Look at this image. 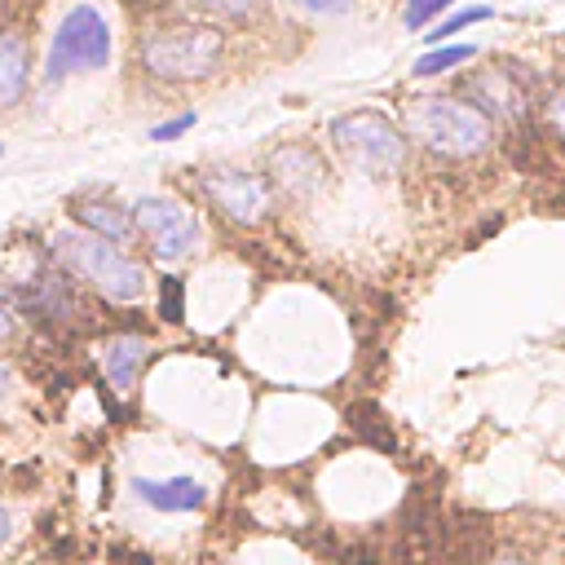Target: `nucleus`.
I'll list each match as a JSON object with an SVG mask.
<instances>
[{"mask_svg": "<svg viewBox=\"0 0 565 565\" xmlns=\"http://www.w3.org/2000/svg\"><path fill=\"white\" fill-rule=\"evenodd\" d=\"M168 0H128V9L132 13H154V9H163Z\"/></svg>", "mask_w": 565, "mask_h": 565, "instance_id": "23", "label": "nucleus"}, {"mask_svg": "<svg viewBox=\"0 0 565 565\" xmlns=\"http://www.w3.org/2000/svg\"><path fill=\"white\" fill-rule=\"evenodd\" d=\"M146 353H150L146 335H137V331L110 335V340L102 344V371H106L110 388H119V393H132V380H137V366L146 362Z\"/></svg>", "mask_w": 565, "mask_h": 565, "instance_id": "13", "label": "nucleus"}, {"mask_svg": "<svg viewBox=\"0 0 565 565\" xmlns=\"http://www.w3.org/2000/svg\"><path fill=\"white\" fill-rule=\"evenodd\" d=\"M472 110H481L486 119H503V124H525L530 115V84L525 75L508 71V66H490V71H472L463 79V93H459Z\"/></svg>", "mask_w": 565, "mask_h": 565, "instance_id": "8", "label": "nucleus"}, {"mask_svg": "<svg viewBox=\"0 0 565 565\" xmlns=\"http://www.w3.org/2000/svg\"><path fill=\"white\" fill-rule=\"evenodd\" d=\"M9 335H13V313L0 305V340H9Z\"/></svg>", "mask_w": 565, "mask_h": 565, "instance_id": "25", "label": "nucleus"}, {"mask_svg": "<svg viewBox=\"0 0 565 565\" xmlns=\"http://www.w3.org/2000/svg\"><path fill=\"white\" fill-rule=\"evenodd\" d=\"M331 141L366 177H393L406 163V137L380 110H349L331 119Z\"/></svg>", "mask_w": 565, "mask_h": 565, "instance_id": "4", "label": "nucleus"}, {"mask_svg": "<svg viewBox=\"0 0 565 565\" xmlns=\"http://www.w3.org/2000/svg\"><path fill=\"white\" fill-rule=\"evenodd\" d=\"M486 18H494V9H486V4H472V9H459V13H450V18H441L424 40L428 44H441V40H450V35H459V31H468V26H477V22H486Z\"/></svg>", "mask_w": 565, "mask_h": 565, "instance_id": "17", "label": "nucleus"}, {"mask_svg": "<svg viewBox=\"0 0 565 565\" xmlns=\"http://www.w3.org/2000/svg\"><path fill=\"white\" fill-rule=\"evenodd\" d=\"M137 57H141L146 75H154L163 84H194L221 66L225 35L212 22H172V26L150 31L137 44Z\"/></svg>", "mask_w": 565, "mask_h": 565, "instance_id": "2", "label": "nucleus"}, {"mask_svg": "<svg viewBox=\"0 0 565 565\" xmlns=\"http://www.w3.org/2000/svg\"><path fill=\"white\" fill-rule=\"evenodd\" d=\"M132 490H137V499L150 503L154 512H194V508L207 503V486L194 481V477H163V481L137 477Z\"/></svg>", "mask_w": 565, "mask_h": 565, "instance_id": "12", "label": "nucleus"}, {"mask_svg": "<svg viewBox=\"0 0 565 565\" xmlns=\"http://www.w3.org/2000/svg\"><path fill=\"white\" fill-rule=\"evenodd\" d=\"M199 190L207 194V203L234 221V225H260L274 207V190L265 177L247 172V168H230V163H216L199 177Z\"/></svg>", "mask_w": 565, "mask_h": 565, "instance_id": "7", "label": "nucleus"}, {"mask_svg": "<svg viewBox=\"0 0 565 565\" xmlns=\"http://www.w3.org/2000/svg\"><path fill=\"white\" fill-rule=\"evenodd\" d=\"M199 9H207L212 18H221V22H234V26H243V22H256L260 18V9H265V0H194Z\"/></svg>", "mask_w": 565, "mask_h": 565, "instance_id": "18", "label": "nucleus"}, {"mask_svg": "<svg viewBox=\"0 0 565 565\" xmlns=\"http://www.w3.org/2000/svg\"><path fill=\"white\" fill-rule=\"evenodd\" d=\"M49 252H53L62 274L88 282L106 300L128 305V300H137L146 291V265L137 256H128L110 238H97L88 230H62V234H53Z\"/></svg>", "mask_w": 565, "mask_h": 565, "instance_id": "1", "label": "nucleus"}, {"mask_svg": "<svg viewBox=\"0 0 565 565\" xmlns=\"http://www.w3.org/2000/svg\"><path fill=\"white\" fill-rule=\"evenodd\" d=\"M31 84V44L22 26H0V110H13Z\"/></svg>", "mask_w": 565, "mask_h": 565, "instance_id": "11", "label": "nucleus"}, {"mask_svg": "<svg viewBox=\"0 0 565 565\" xmlns=\"http://www.w3.org/2000/svg\"><path fill=\"white\" fill-rule=\"evenodd\" d=\"M539 132H547L556 141V150L565 154V84H556L543 102H539Z\"/></svg>", "mask_w": 565, "mask_h": 565, "instance_id": "16", "label": "nucleus"}, {"mask_svg": "<svg viewBox=\"0 0 565 565\" xmlns=\"http://www.w3.org/2000/svg\"><path fill=\"white\" fill-rule=\"evenodd\" d=\"M406 128L411 137L446 159H472L490 150L494 128L481 110H472L463 97H419L406 106Z\"/></svg>", "mask_w": 565, "mask_h": 565, "instance_id": "3", "label": "nucleus"}, {"mask_svg": "<svg viewBox=\"0 0 565 565\" xmlns=\"http://www.w3.org/2000/svg\"><path fill=\"white\" fill-rule=\"evenodd\" d=\"M132 225H137L141 243L150 247V256H159V260H185L190 252H199V238H203L199 216L181 199H172V194L137 199Z\"/></svg>", "mask_w": 565, "mask_h": 565, "instance_id": "6", "label": "nucleus"}, {"mask_svg": "<svg viewBox=\"0 0 565 565\" xmlns=\"http://www.w3.org/2000/svg\"><path fill=\"white\" fill-rule=\"evenodd\" d=\"M66 212L75 216L79 230L97 234V238H110V243H124L137 225H132V212H124L115 199H102V194H75L66 203Z\"/></svg>", "mask_w": 565, "mask_h": 565, "instance_id": "10", "label": "nucleus"}, {"mask_svg": "<svg viewBox=\"0 0 565 565\" xmlns=\"http://www.w3.org/2000/svg\"><path fill=\"white\" fill-rule=\"evenodd\" d=\"M159 318L163 322H181L185 318V278L181 274L159 278Z\"/></svg>", "mask_w": 565, "mask_h": 565, "instance_id": "19", "label": "nucleus"}, {"mask_svg": "<svg viewBox=\"0 0 565 565\" xmlns=\"http://www.w3.org/2000/svg\"><path fill=\"white\" fill-rule=\"evenodd\" d=\"M9 534H13V516H9V508L0 503V547L9 543Z\"/></svg>", "mask_w": 565, "mask_h": 565, "instance_id": "24", "label": "nucleus"}, {"mask_svg": "<svg viewBox=\"0 0 565 565\" xmlns=\"http://www.w3.org/2000/svg\"><path fill=\"white\" fill-rule=\"evenodd\" d=\"M472 57H477V49H472V44H437L433 53H419L415 75H419V79H428V75L455 71V66H463V62H472Z\"/></svg>", "mask_w": 565, "mask_h": 565, "instance_id": "15", "label": "nucleus"}, {"mask_svg": "<svg viewBox=\"0 0 565 565\" xmlns=\"http://www.w3.org/2000/svg\"><path fill=\"white\" fill-rule=\"evenodd\" d=\"M0 154H4V150H0Z\"/></svg>", "mask_w": 565, "mask_h": 565, "instance_id": "28", "label": "nucleus"}, {"mask_svg": "<svg viewBox=\"0 0 565 565\" xmlns=\"http://www.w3.org/2000/svg\"><path fill=\"white\" fill-rule=\"evenodd\" d=\"M9 388H13V371H9V362L0 358V397H4Z\"/></svg>", "mask_w": 565, "mask_h": 565, "instance_id": "26", "label": "nucleus"}, {"mask_svg": "<svg viewBox=\"0 0 565 565\" xmlns=\"http://www.w3.org/2000/svg\"><path fill=\"white\" fill-rule=\"evenodd\" d=\"M499 565H525V561H516V556H508V561H499Z\"/></svg>", "mask_w": 565, "mask_h": 565, "instance_id": "27", "label": "nucleus"}, {"mask_svg": "<svg viewBox=\"0 0 565 565\" xmlns=\"http://www.w3.org/2000/svg\"><path fill=\"white\" fill-rule=\"evenodd\" d=\"M185 128H194V110H185V115H177V119L154 124V128H150V141H172V137H181Z\"/></svg>", "mask_w": 565, "mask_h": 565, "instance_id": "21", "label": "nucleus"}, {"mask_svg": "<svg viewBox=\"0 0 565 565\" xmlns=\"http://www.w3.org/2000/svg\"><path fill=\"white\" fill-rule=\"evenodd\" d=\"M296 9H309V13H344L353 0H291Z\"/></svg>", "mask_w": 565, "mask_h": 565, "instance_id": "22", "label": "nucleus"}, {"mask_svg": "<svg viewBox=\"0 0 565 565\" xmlns=\"http://www.w3.org/2000/svg\"><path fill=\"white\" fill-rule=\"evenodd\" d=\"M450 4H455V0H411V4H406V26H411V31H419L424 22L441 18Z\"/></svg>", "mask_w": 565, "mask_h": 565, "instance_id": "20", "label": "nucleus"}, {"mask_svg": "<svg viewBox=\"0 0 565 565\" xmlns=\"http://www.w3.org/2000/svg\"><path fill=\"white\" fill-rule=\"evenodd\" d=\"M110 62V26L93 4H75L53 40H49V57H44V84H62L66 75L79 71H102Z\"/></svg>", "mask_w": 565, "mask_h": 565, "instance_id": "5", "label": "nucleus"}, {"mask_svg": "<svg viewBox=\"0 0 565 565\" xmlns=\"http://www.w3.org/2000/svg\"><path fill=\"white\" fill-rule=\"evenodd\" d=\"M269 172H274V185H278L282 194H291V199H309V194H318V190L327 185V163H322V154H318L313 146H305V141L278 146V150L269 154Z\"/></svg>", "mask_w": 565, "mask_h": 565, "instance_id": "9", "label": "nucleus"}, {"mask_svg": "<svg viewBox=\"0 0 565 565\" xmlns=\"http://www.w3.org/2000/svg\"><path fill=\"white\" fill-rule=\"evenodd\" d=\"M349 424H353V433L366 437L375 450H397V437H393V428L384 424V411H380L375 402H358V406H349Z\"/></svg>", "mask_w": 565, "mask_h": 565, "instance_id": "14", "label": "nucleus"}]
</instances>
